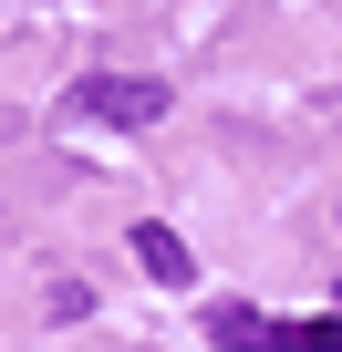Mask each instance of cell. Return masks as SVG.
<instances>
[{
  "label": "cell",
  "mask_w": 342,
  "mask_h": 352,
  "mask_svg": "<svg viewBox=\"0 0 342 352\" xmlns=\"http://www.w3.org/2000/svg\"><path fill=\"white\" fill-rule=\"evenodd\" d=\"M73 124H114V135H145V124H166V83L156 73H94V83H73V104H63Z\"/></svg>",
  "instance_id": "6da1fadb"
},
{
  "label": "cell",
  "mask_w": 342,
  "mask_h": 352,
  "mask_svg": "<svg viewBox=\"0 0 342 352\" xmlns=\"http://www.w3.org/2000/svg\"><path fill=\"white\" fill-rule=\"evenodd\" d=\"M125 249H135V270H145L156 290H187V280H197V249H187L177 228H166V218H145V228H135Z\"/></svg>",
  "instance_id": "7a4b0ae2"
},
{
  "label": "cell",
  "mask_w": 342,
  "mask_h": 352,
  "mask_svg": "<svg viewBox=\"0 0 342 352\" xmlns=\"http://www.w3.org/2000/svg\"><path fill=\"white\" fill-rule=\"evenodd\" d=\"M208 342H218V352H270V321H259L249 300H218V311H208Z\"/></svg>",
  "instance_id": "3957f363"
},
{
  "label": "cell",
  "mask_w": 342,
  "mask_h": 352,
  "mask_svg": "<svg viewBox=\"0 0 342 352\" xmlns=\"http://www.w3.org/2000/svg\"><path fill=\"white\" fill-rule=\"evenodd\" d=\"M270 352H342V311H311V321H270Z\"/></svg>",
  "instance_id": "277c9868"
}]
</instances>
